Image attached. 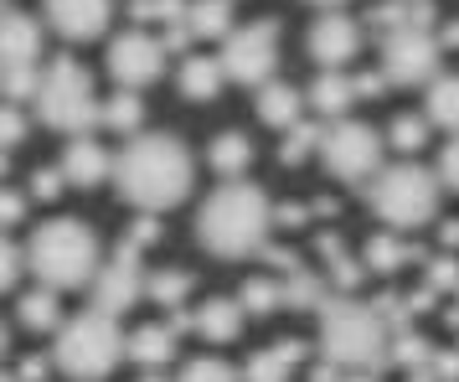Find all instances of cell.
Wrapping results in <instances>:
<instances>
[{
	"label": "cell",
	"instance_id": "6da1fadb",
	"mask_svg": "<svg viewBox=\"0 0 459 382\" xmlns=\"http://www.w3.org/2000/svg\"><path fill=\"white\" fill-rule=\"evenodd\" d=\"M196 181V161L176 135H134L119 155H114V187L129 207L140 213H166L176 202L191 196Z\"/></svg>",
	"mask_w": 459,
	"mask_h": 382
},
{
	"label": "cell",
	"instance_id": "7a4b0ae2",
	"mask_svg": "<svg viewBox=\"0 0 459 382\" xmlns=\"http://www.w3.org/2000/svg\"><path fill=\"white\" fill-rule=\"evenodd\" d=\"M273 233V202L253 181H222L196 213V243L217 258H248Z\"/></svg>",
	"mask_w": 459,
	"mask_h": 382
},
{
	"label": "cell",
	"instance_id": "3957f363",
	"mask_svg": "<svg viewBox=\"0 0 459 382\" xmlns=\"http://www.w3.org/2000/svg\"><path fill=\"white\" fill-rule=\"evenodd\" d=\"M320 357L335 361L341 372H382V367H393L387 361V320L377 316V305L356 295H331L320 310Z\"/></svg>",
	"mask_w": 459,
	"mask_h": 382
},
{
	"label": "cell",
	"instance_id": "277c9868",
	"mask_svg": "<svg viewBox=\"0 0 459 382\" xmlns=\"http://www.w3.org/2000/svg\"><path fill=\"white\" fill-rule=\"evenodd\" d=\"M26 269L42 279L47 290H83V284H93V274H99V264H104V248H99V238H93V228H83L78 217H52V222H42L37 233L26 238Z\"/></svg>",
	"mask_w": 459,
	"mask_h": 382
},
{
	"label": "cell",
	"instance_id": "5b68a950",
	"mask_svg": "<svg viewBox=\"0 0 459 382\" xmlns=\"http://www.w3.org/2000/svg\"><path fill=\"white\" fill-rule=\"evenodd\" d=\"M125 361V331L119 320L104 316V310H78L73 320L57 326V341H52V367L73 382H104L114 367Z\"/></svg>",
	"mask_w": 459,
	"mask_h": 382
},
{
	"label": "cell",
	"instance_id": "8992f818",
	"mask_svg": "<svg viewBox=\"0 0 459 382\" xmlns=\"http://www.w3.org/2000/svg\"><path fill=\"white\" fill-rule=\"evenodd\" d=\"M438 176L429 166H418V161H397V166H382L372 176V187H367V202H372V213L393 228V233H418V228H429L438 217Z\"/></svg>",
	"mask_w": 459,
	"mask_h": 382
},
{
	"label": "cell",
	"instance_id": "52a82bcc",
	"mask_svg": "<svg viewBox=\"0 0 459 382\" xmlns=\"http://www.w3.org/2000/svg\"><path fill=\"white\" fill-rule=\"evenodd\" d=\"M37 119L57 135H88L99 125V93H93V73H88L78 57H57V63L42 73V88H37Z\"/></svg>",
	"mask_w": 459,
	"mask_h": 382
},
{
	"label": "cell",
	"instance_id": "ba28073f",
	"mask_svg": "<svg viewBox=\"0 0 459 382\" xmlns=\"http://www.w3.org/2000/svg\"><path fill=\"white\" fill-rule=\"evenodd\" d=\"M320 161L335 181L346 187H361L367 176L382 170V135L361 119H331L325 135H320Z\"/></svg>",
	"mask_w": 459,
	"mask_h": 382
},
{
	"label": "cell",
	"instance_id": "9c48e42d",
	"mask_svg": "<svg viewBox=\"0 0 459 382\" xmlns=\"http://www.w3.org/2000/svg\"><path fill=\"white\" fill-rule=\"evenodd\" d=\"M222 78L243 88H264L279 73V22H253V26H232L222 37Z\"/></svg>",
	"mask_w": 459,
	"mask_h": 382
},
{
	"label": "cell",
	"instance_id": "30bf717a",
	"mask_svg": "<svg viewBox=\"0 0 459 382\" xmlns=\"http://www.w3.org/2000/svg\"><path fill=\"white\" fill-rule=\"evenodd\" d=\"M438 47L434 31L423 26H397L382 37V83L387 88H429L438 78Z\"/></svg>",
	"mask_w": 459,
	"mask_h": 382
},
{
	"label": "cell",
	"instance_id": "8fae6325",
	"mask_svg": "<svg viewBox=\"0 0 459 382\" xmlns=\"http://www.w3.org/2000/svg\"><path fill=\"white\" fill-rule=\"evenodd\" d=\"M93 310H104V316H125L129 305H140L145 300V258H140V248H129L125 238H119V248L99 264V274H93Z\"/></svg>",
	"mask_w": 459,
	"mask_h": 382
},
{
	"label": "cell",
	"instance_id": "7c38bea8",
	"mask_svg": "<svg viewBox=\"0 0 459 382\" xmlns=\"http://www.w3.org/2000/svg\"><path fill=\"white\" fill-rule=\"evenodd\" d=\"M108 73H114V83L119 88H145L155 83L160 73H166V47H160V37H150V31H119L114 42H108Z\"/></svg>",
	"mask_w": 459,
	"mask_h": 382
},
{
	"label": "cell",
	"instance_id": "4fadbf2b",
	"mask_svg": "<svg viewBox=\"0 0 459 382\" xmlns=\"http://www.w3.org/2000/svg\"><path fill=\"white\" fill-rule=\"evenodd\" d=\"M356 52H361V26L346 11H325L310 26V57L320 63V73H346Z\"/></svg>",
	"mask_w": 459,
	"mask_h": 382
},
{
	"label": "cell",
	"instance_id": "5bb4252c",
	"mask_svg": "<svg viewBox=\"0 0 459 382\" xmlns=\"http://www.w3.org/2000/svg\"><path fill=\"white\" fill-rule=\"evenodd\" d=\"M114 0H47V26L67 42H93L108 31Z\"/></svg>",
	"mask_w": 459,
	"mask_h": 382
},
{
	"label": "cell",
	"instance_id": "9a60e30c",
	"mask_svg": "<svg viewBox=\"0 0 459 382\" xmlns=\"http://www.w3.org/2000/svg\"><path fill=\"white\" fill-rule=\"evenodd\" d=\"M57 170H63V181L67 187H104L108 176H114V155H108L99 140H88V135H78V140H67L63 150V161H57Z\"/></svg>",
	"mask_w": 459,
	"mask_h": 382
},
{
	"label": "cell",
	"instance_id": "2e32d148",
	"mask_svg": "<svg viewBox=\"0 0 459 382\" xmlns=\"http://www.w3.org/2000/svg\"><path fill=\"white\" fill-rule=\"evenodd\" d=\"M42 57V22L16 5L0 11V67H26Z\"/></svg>",
	"mask_w": 459,
	"mask_h": 382
},
{
	"label": "cell",
	"instance_id": "e0dca14e",
	"mask_svg": "<svg viewBox=\"0 0 459 382\" xmlns=\"http://www.w3.org/2000/svg\"><path fill=\"white\" fill-rule=\"evenodd\" d=\"M413 258H429V254H423V243H408V233H372L367 248H361V269L367 274H397Z\"/></svg>",
	"mask_w": 459,
	"mask_h": 382
},
{
	"label": "cell",
	"instance_id": "ac0fdd59",
	"mask_svg": "<svg viewBox=\"0 0 459 382\" xmlns=\"http://www.w3.org/2000/svg\"><path fill=\"white\" fill-rule=\"evenodd\" d=\"M315 254L325 258V279L335 284V295H356V290H361L367 269H361V258L341 243V233H320L315 238Z\"/></svg>",
	"mask_w": 459,
	"mask_h": 382
},
{
	"label": "cell",
	"instance_id": "d6986e66",
	"mask_svg": "<svg viewBox=\"0 0 459 382\" xmlns=\"http://www.w3.org/2000/svg\"><path fill=\"white\" fill-rule=\"evenodd\" d=\"M305 361V341H279L269 352H253L248 367H243V382H290L294 367Z\"/></svg>",
	"mask_w": 459,
	"mask_h": 382
},
{
	"label": "cell",
	"instance_id": "ffe728a7",
	"mask_svg": "<svg viewBox=\"0 0 459 382\" xmlns=\"http://www.w3.org/2000/svg\"><path fill=\"white\" fill-rule=\"evenodd\" d=\"M191 331L202 341H217V346H228V341H238V331H243V305L228 295L207 300L196 316H191Z\"/></svg>",
	"mask_w": 459,
	"mask_h": 382
},
{
	"label": "cell",
	"instance_id": "44dd1931",
	"mask_svg": "<svg viewBox=\"0 0 459 382\" xmlns=\"http://www.w3.org/2000/svg\"><path fill=\"white\" fill-rule=\"evenodd\" d=\"M258 93V119L273 129H290L299 125V109H305V88L294 83H279V78H269L264 88H253Z\"/></svg>",
	"mask_w": 459,
	"mask_h": 382
},
{
	"label": "cell",
	"instance_id": "7402d4cb",
	"mask_svg": "<svg viewBox=\"0 0 459 382\" xmlns=\"http://www.w3.org/2000/svg\"><path fill=\"white\" fill-rule=\"evenodd\" d=\"M305 104L325 119H346V109L356 104V78L351 73H320L310 88H305Z\"/></svg>",
	"mask_w": 459,
	"mask_h": 382
},
{
	"label": "cell",
	"instance_id": "603a6c76",
	"mask_svg": "<svg viewBox=\"0 0 459 382\" xmlns=\"http://www.w3.org/2000/svg\"><path fill=\"white\" fill-rule=\"evenodd\" d=\"M207 166L217 170V176H228V181H243V170L253 166V140L243 129H222L207 145Z\"/></svg>",
	"mask_w": 459,
	"mask_h": 382
},
{
	"label": "cell",
	"instance_id": "cb8c5ba5",
	"mask_svg": "<svg viewBox=\"0 0 459 382\" xmlns=\"http://www.w3.org/2000/svg\"><path fill=\"white\" fill-rule=\"evenodd\" d=\"M125 357L140 361L145 372L166 367V361L176 357V331H170V326H140L134 336H125Z\"/></svg>",
	"mask_w": 459,
	"mask_h": 382
},
{
	"label": "cell",
	"instance_id": "d4e9b609",
	"mask_svg": "<svg viewBox=\"0 0 459 382\" xmlns=\"http://www.w3.org/2000/svg\"><path fill=\"white\" fill-rule=\"evenodd\" d=\"M222 63L212 57V52H191L186 63H181V93H186L191 104H207V99H217L222 93Z\"/></svg>",
	"mask_w": 459,
	"mask_h": 382
},
{
	"label": "cell",
	"instance_id": "484cf974",
	"mask_svg": "<svg viewBox=\"0 0 459 382\" xmlns=\"http://www.w3.org/2000/svg\"><path fill=\"white\" fill-rule=\"evenodd\" d=\"M423 119H429V129H449V135H459V73H438L434 83H429V93H423Z\"/></svg>",
	"mask_w": 459,
	"mask_h": 382
},
{
	"label": "cell",
	"instance_id": "4316f807",
	"mask_svg": "<svg viewBox=\"0 0 459 382\" xmlns=\"http://www.w3.org/2000/svg\"><path fill=\"white\" fill-rule=\"evenodd\" d=\"M186 31H191V42H202V37H228L232 31V0H186Z\"/></svg>",
	"mask_w": 459,
	"mask_h": 382
},
{
	"label": "cell",
	"instance_id": "83f0119b",
	"mask_svg": "<svg viewBox=\"0 0 459 382\" xmlns=\"http://www.w3.org/2000/svg\"><path fill=\"white\" fill-rule=\"evenodd\" d=\"M279 284H284V305H294V310H320V305H325V300L335 295V290H331V279L310 274L305 264H299L294 274H284Z\"/></svg>",
	"mask_w": 459,
	"mask_h": 382
},
{
	"label": "cell",
	"instance_id": "f1b7e54d",
	"mask_svg": "<svg viewBox=\"0 0 459 382\" xmlns=\"http://www.w3.org/2000/svg\"><path fill=\"white\" fill-rule=\"evenodd\" d=\"M99 125L119 129V135H134V129L145 125V99H140V93H129V88L108 93V104H99Z\"/></svg>",
	"mask_w": 459,
	"mask_h": 382
},
{
	"label": "cell",
	"instance_id": "f546056e",
	"mask_svg": "<svg viewBox=\"0 0 459 382\" xmlns=\"http://www.w3.org/2000/svg\"><path fill=\"white\" fill-rule=\"evenodd\" d=\"M191 290H196V279L186 269H155V274H145V300L166 305V310H181Z\"/></svg>",
	"mask_w": 459,
	"mask_h": 382
},
{
	"label": "cell",
	"instance_id": "4dcf8cb0",
	"mask_svg": "<svg viewBox=\"0 0 459 382\" xmlns=\"http://www.w3.org/2000/svg\"><path fill=\"white\" fill-rule=\"evenodd\" d=\"M22 326H26V331H57V326H63L57 290H47V284L26 290V295H22Z\"/></svg>",
	"mask_w": 459,
	"mask_h": 382
},
{
	"label": "cell",
	"instance_id": "1f68e13d",
	"mask_svg": "<svg viewBox=\"0 0 459 382\" xmlns=\"http://www.w3.org/2000/svg\"><path fill=\"white\" fill-rule=\"evenodd\" d=\"M320 135H325V125H315V119L290 125L284 129V145H279V161H284V166H299V161L320 155Z\"/></svg>",
	"mask_w": 459,
	"mask_h": 382
},
{
	"label": "cell",
	"instance_id": "d6a6232c",
	"mask_svg": "<svg viewBox=\"0 0 459 382\" xmlns=\"http://www.w3.org/2000/svg\"><path fill=\"white\" fill-rule=\"evenodd\" d=\"M37 88H42V63L0 67V104H26V99H37Z\"/></svg>",
	"mask_w": 459,
	"mask_h": 382
},
{
	"label": "cell",
	"instance_id": "836d02e7",
	"mask_svg": "<svg viewBox=\"0 0 459 382\" xmlns=\"http://www.w3.org/2000/svg\"><path fill=\"white\" fill-rule=\"evenodd\" d=\"M238 305H243V316H273L284 305V284L279 279H248L238 290Z\"/></svg>",
	"mask_w": 459,
	"mask_h": 382
},
{
	"label": "cell",
	"instance_id": "e575fe53",
	"mask_svg": "<svg viewBox=\"0 0 459 382\" xmlns=\"http://www.w3.org/2000/svg\"><path fill=\"white\" fill-rule=\"evenodd\" d=\"M387 140H393L403 155H418V150L429 145V119H418V114H397L393 125H387Z\"/></svg>",
	"mask_w": 459,
	"mask_h": 382
},
{
	"label": "cell",
	"instance_id": "d590c367",
	"mask_svg": "<svg viewBox=\"0 0 459 382\" xmlns=\"http://www.w3.org/2000/svg\"><path fill=\"white\" fill-rule=\"evenodd\" d=\"M176 382H243V372L238 367H228L222 357H196L181 367V378Z\"/></svg>",
	"mask_w": 459,
	"mask_h": 382
},
{
	"label": "cell",
	"instance_id": "8d00e7d4",
	"mask_svg": "<svg viewBox=\"0 0 459 382\" xmlns=\"http://www.w3.org/2000/svg\"><path fill=\"white\" fill-rule=\"evenodd\" d=\"M129 16L134 22H160V26H170V22H186V0H129Z\"/></svg>",
	"mask_w": 459,
	"mask_h": 382
},
{
	"label": "cell",
	"instance_id": "74e56055",
	"mask_svg": "<svg viewBox=\"0 0 459 382\" xmlns=\"http://www.w3.org/2000/svg\"><path fill=\"white\" fill-rule=\"evenodd\" d=\"M413 382H459V352H429L413 367Z\"/></svg>",
	"mask_w": 459,
	"mask_h": 382
},
{
	"label": "cell",
	"instance_id": "f35d334b",
	"mask_svg": "<svg viewBox=\"0 0 459 382\" xmlns=\"http://www.w3.org/2000/svg\"><path fill=\"white\" fill-rule=\"evenodd\" d=\"M22 140H26V114L16 104H0V150L11 155Z\"/></svg>",
	"mask_w": 459,
	"mask_h": 382
},
{
	"label": "cell",
	"instance_id": "ab89813d",
	"mask_svg": "<svg viewBox=\"0 0 459 382\" xmlns=\"http://www.w3.org/2000/svg\"><path fill=\"white\" fill-rule=\"evenodd\" d=\"M22 269H26L22 248H16V243H11V238L0 233V295H5V290H11V284H16V279H22Z\"/></svg>",
	"mask_w": 459,
	"mask_h": 382
},
{
	"label": "cell",
	"instance_id": "60d3db41",
	"mask_svg": "<svg viewBox=\"0 0 459 382\" xmlns=\"http://www.w3.org/2000/svg\"><path fill=\"white\" fill-rule=\"evenodd\" d=\"M434 176H438V187H444V191H459V135H455L444 150H438Z\"/></svg>",
	"mask_w": 459,
	"mask_h": 382
},
{
	"label": "cell",
	"instance_id": "b9f144b4",
	"mask_svg": "<svg viewBox=\"0 0 459 382\" xmlns=\"http://www.w3.org/2000/svg\"><path fill=\"white\" fill-rule=\"evenodd\" d=\"M63 170L57 166H42L37 170V176H31V196H37V202H57V196H63Z\"/></svg>",
	"mask_w": 459,
	"mask_h": 382
},
{
	"label": "cell",
	"instance_id": "7bdbcfd3",
	"mask_svg": "<svg viewBox=\"0 0 459 382\" xmlns=\"http://www.w3.org/2000/svg\"><path fill=\"white\" fill-rule=\"evenodd\" d=\"M155 238H160V217H134V222H129V233H125V243L129 248H140V254H145L150 243H155Z\"/></svg>",
	"mask_w": 459,
	"mask_h": 382
},
{
	"label": "cell",
	"instance_id": "ee69618b",
	"mask_svg": "<svg viewBox=\"0 0 459 382\" xmlns=\"http://www.w3.org/2000/svg\"><path fill=\"white\" fill-rule=\"evenodd\" d=\"M315 217L310 202H284V207H273V228H305Z\"/></svg>",
	"mask_w": 459,
	"mask_h": 382
},
{
	"label": "cell",
	"instance_id": "f6af8a7d",
	"mask_svg": "<svg viewBox=\"0 0 459 382\" xmlns=\"http://www.w3.org/2000/svg\"><path fill=\"white\" fill-rule=\"evenodd\" d=\"M26 217V196L11 187H0V228H11V222H22Z\"/></svg>",
	"mask_w": 459,
	"mask_h": 382
},
{
	"label": "cell",
	"instance_id": "bcb514c9",
	"mask_svg": "<svg viewBox=\"0 0 459 382\" xmlns=\"http://www.w3.org/2000/svg\"><path fill=\"white\" fill-rule=\"evenodd\" d=\"M160 47H166V52H186V47H191V31H186V22H170L166 31H160Z\"/></svg>",
	"mask_w": 459,
	"mask_h": 382
},
{
	"label": "cell",
	"instance_id": "7dc6e473",
	"mask_svg": "<svg viewBox=\"0 0 459 382\" xmlns=\"http://www.w3.org/2000/svg\"><path fill=\"white\" fill-rule=\"evenodd\" d=\"M310 382H341V367H335V361H325V357H320V361H315V367H310Z\"/></svg>",
	"mask_w": 459,
	"mask_h": 382
},
{
	"label": "cell",
	"instance_id": "c3c4849f",
	"mask_svg": "<svg viewBox=\"0 0 459 382\" xmlns=\"http://www.w3.org/2000/svg\"><path fill=\"white\" fill-rule=\"evenodd\" d=\"M16 378H22V382H42V378H47V357H31L22 372H16Z\"/></svg>",
	"mask_w": 459,
	"mask_h": 382
},
{
	"label": "cell",
	"instance_id": "681fc988",
	"mask_svg": "<svg viewBox=\"0 0 459 382\" xmlns=\"http://www.w3.org/2000/svg\"><path fill=\"white\" fill-rule=\"evenodd\" d=\"M438 47H459V22H449L444 31H438Z\"/></svg>",
	"mask_w": 459,
	"mask_h": 382
},
{
	"label": "cell",
	"instance_id": "f907efd6",
	"mask_svg": "<svg viewBox=\"0 0 459 382\" xmlns=\"http://www.w3.org/2000/svg\"><path fill=\"white\" fill-rule=\"evenodd\" d=\"M341 382H377V372H341Z\"/></svg>",
	"mask_w": 459,
	"mask_h": 382
},
{
	"label": "cell",
	"instance_id": "816d5d0a",
	"mask_svg": "<svg viewBox=\"0 0 459 382\" xmlns=\"http://www.w3.org/2000/svg\"><path fill=\"white\" fill-rule=\"evenodd\" d=\"M310 5H325V11H341V5H346V0H310Z\"/></svg>",
	"mask_w": 459,
	"mask_h": 382
},
{
	"label": "cell",
	"instance_id": "f5cc1de1",
	"mask_svg": "<svg viewBox=\"0 0 459 382\" xmlns=\"http://www.w3.org/2000/svg\"><path fill=\"white\" fill-rule=\"evenodd\" d=\"M140 382H170V378H160V372H145V378H140Z\"/></svg>",
	"mask_w": 459,
	"mask_h": 382
},
{
	"label": "cell",
	"instance_id": "db71d44e",
	"mask_svg": "<svg viewBox=\"0 0 459 382\" xmlns=\"http://www.w3.org/2000/svg\"><path fill=\"white\" fill-rule=\"evenodd\" d=\"M0 382H22V378H16V372H0Z\"/></svg>",
	"mask_w": 459,
	"mask_h": 382
},
{
	"label": "cell",
	"instance_id": "11a10c76",
	"mask_svg": "<svg viewBox=\"0 0 459 382\" xmlns=\"http://www.w3.org/2000/svg\"><path fill=\"white\" fill-rule=\"evenodd\" d=\"M449 320H455V331H459V305H455V310H449Z\"/></svg>",
	"mask_w": 459,
	"mask_h": 382
},
{
	"label": "cell",
	"instance_id": "9f6ffc18",
	"mask_svg": "<svg viewBox=\"0 0 459 382\" xmlns=\"http://www.w3.org/2000/svg\"><path fill=\"white\" fill-rule=\"evenodd\" d=\"M5 161H11V155H5V150H0V176H5Z\"/></svg>",
	"mask_w": 459,
	"mask_h": 382
},
{
	"label": "cell",
	"instance_id": "6f0895ef",
	"mask_svg": "<svg viewBox=\"0 0 459 382\" xmlns=\"http://www.w3.org/2000/svg\"><path fill=\"white\" fill-rule=\"evenodd\" d=\"M0 357H5V326H0Z\"/></svg>",
	"mask_w": 459,
	"mask_h": 382
},
{
	"label": "cell",
	"instance_id": "680465c9",
	"mask_svg": "<svg viewBox=\"0 0 459 382\" xmlns=\"http://www.w3.org/2000/svg\"><path fill=\"white\" fill-rule=\"evenodd\" d=\"M0 11H5V0H0Z\"/></svg>",
	"mask_w": 459,
	"mask_h": 382
}]
</instances>
